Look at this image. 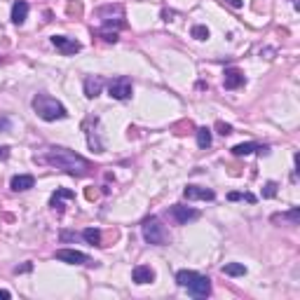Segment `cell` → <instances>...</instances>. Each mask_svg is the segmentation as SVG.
Returning <instances> with one entry per match:
<instances>
[{"instance_id": "obj_27", "label": "cell", "mask_w": 300, "mask_h": 300, "mask_svg": "<svg viewBox=\"0 0 300 300\" xmlns=\"http://www.w3.org/2000/svg\"><path fill=\"white\" fill-rule=\"evenodd\" d=\"M228 200H230V202H237V200H244V195H242V193H230Z\"/></svg>"}, {"instance_id": "obj_28", "label": "cell", "mask_w": 300, "mask_h": 300, "mask_svg": "<svg viewBox=\"0 0 300 300\" xmlns=\"http://www.w3.org/2000/svg\"><path fill=\"white\" fill-rule=\"evenodd\" d=\"M223 2H228L230 7H235V9L242 7V0H223Z\"/></svg>"}, {"instance_id": "obj_8", "label": "cell", "mask_w": 300, "mask_h": 300, "mask_svg": "<svg viewBox=\"0 0 300 300\" xmlns=\"http://www.w3.org/2000/svg\"><path fill=\"white\" fill-rule=\"evenodd\" d=\"M52 43H54V47L63 54V56H71V54L80 52V43H78V40H71V38H66V36H54Z\"/></svg>"}, {"instance_id": "obj_18", "label": "cell", "mask_w": 300, "mask_h": 300, "mask_svg": "<svg viewBox=\"0 0 300 300\" xmlns=\"http://www.w3.org/2000/svg\"><path fill=\"white\" fill-rule=\"evenodd\" d=\"M197 146L200 148H209L211 146V129H206V127L197 129Z\"/></svg>"}, {"instance_id": "obj_9", "label": "cell", "mask_w": 300, "mask_h": 300, "mask_svg": "<svg viewBox=\"0 0 300 300\" xmlns=\"http://www.w3.org/2000/svg\"><path fill=\"white\" fill-rule=\"evenodd\" d=\"M251 152L267 155V152H270V146H258V143L249 141V143H239V146L232 148V155H235V157H247V155H251Z\"/></svg>"}, {"instance_id": "obj_24", "label": "cell", "mask_w": 300, "mask_h": 300, "mask_svg": "<svg viewBox=\"0 0 300 300\" xmlns=\"http://www.w3.org/2000/svg\"><path fill=\"white\" fill-rule=\"evenodd\" d=\"M216 129H218V134H223V136H228V134H232V127L225 122H216Z\"/></svg>"}, {"instance_id": "obj_31", "label": "cell", "mask_w": 300, "mask_h": 300, "mask_svg": "<svg viewBox=\"0 0 300 300\" xmlns=\"http://www.w3.org/2000/svg\"><path fill=\"white\" fill-rule=\"evenodd\" d=\"M85 195H87V200H94V197H97V190H94V188H87V193H85Z\"/></svg>"}, {"instance_id": "obj_1", "label": "cell", "mask_w": 300, "mask_h": 300, "mask_svg": "<svg viewBox=\"0 0 300 300\" xmlns=\"http://www.w3.org/2000/svg\"><path fill=\"white\" fill-rule=\"evenodd\" d=\"M36 162H40V164H50V167H56V169H63V171L71 174V176H87L89 169H92L87 159L75 155V152L68 150V148H50L47 150V155L36 157Z\"/></svg>"}, {"instance_id": "obj_19", "label": "cell", "mask_w": 300, "mask_h": 300, "mask_svg": "<svg viewBox=\"0 0 300 300\" xmlns=\"http://www.w3.org/2000/svg\"><path fill=\"white\" fill-rule=\"evenodd\" d=\"M223 274H230V277H242V274H247V267L239 263H228L223 265Z\"/></svg>"}, {"instance_id": "obj_15", "label": "cell", "mask_w": 300, "mask_h": 300, "mask_svg": "<svg viewBox=\"0 0 300 300\" xmlns=\"http://www.w3.org/2000/svg\"><path fill=\"white\" fill-rule=\"evenodd\" d=\"M103 82L106 80L101 78V75H89V78H85V94H87V99H94L101 94V87H103Z\"/></svg>"}, {"instance_id": "obj_20", "label": "cell", "mask_w": 300, "mask_h": 300, "mask_svg": "<svg viewBox=\"0 0 300 300\" xmlns=\"http://www.w3.org/2000/svg\"><path fill=\"white\" fill-rule=\"evenodd\" d=\"M82 237L87 239L92 247H94V244H97V247H101V230H97V228H87L85 232H82Z\"/></svg>"}, {"instance_id": "obj_13", "label": "cell", "mask_w": 300, "mask_h": 300, "mask_svg": "<svg viewBox=\"0 0 300 300\" xmlns=\"http://www.w3.org/2000/svg\"><path fill=\"white\" fill-rule=\"evenodd\" d=\"M36 186V178L31 176V174H21V176H14L9 181V188L14 190V193H24V190H31V188Z\"/></svg>"}, {"instance_id": "obj_30", "label": "cell", "mask_w": 300, "mask_h": 300, "mask_svg": "<svg viewBox=\"0 0 300 300\" xmlns=\"http://www.w3.org/2000/svg\"><path fill=\"white\" fill-rule=\"evenodd\" d=\"M28 270H31V263H26V265H21V267H14V272H28Z\"/></svg>"}, {"instance_id": "obj_7", "label": "cell", "mask_w": 300, "mask_h": 300, "mask_svg": "<svg viewBox=\"0 0 300 300\" xmlns=\"http://www.w3.org/2000/svg\"><path fill=\"white\" fill-rule=\"evenodd\" d=\"M169 213H171V218H174L178 225H186V223L197 221V218H200V211H195V209H188V206H181V204H174Z\"/></svg>"}, {"instance_id": "obj_25", "label": "cell", "mask_w": 300, "mask_h": 300, "mask_svg": "<svg viewBox=\"0 0 300 300\" xmlns=\"http://www.w3.org/2000/svg\"><path fill=\"white\" fill-rule=\"evenodd\" d=\"M265 197H274V195H277V183H274V181H270V183H267V186H265Z\"/></svg>"}, {"instance_id": "obj_10", "label": "cell", "mask_w": 300, "mask_h": 300, "mask_svg": "<svg viewBox=\"0 0 300 300\" xmlns=\"http://www.w3.org/2000/svg\"><path fill=\"white\" fill-rule=\"evenodd\" d=\"M183 195H186L188 200H204V202H206V200H209V202L216 200V193H213V190H206V188H200V186H188L186 190H183Z\"/></svg>"}, {"instance_id": "obj_4", "label": "cell", "mask_w": 300, "mask_h": 300, "mask_svg": "<svg viewBox=\"0 0 300 300\" xmlns=\"http://www.w3.org/2000/svg\"><path fill=\"white\" fill-rule=\"evenodd\" d=\"M108 92H110L113 99L124 101V99L132 97V80L127 78V75H120V78L110 80V82H108Z\"/></svg>"}, {"instance_id": "obj_26", "label": "cell", "mask_w": 300, "mask_h": 300, "mask_svg": "<svg viewBox=\"0 0 300 300\" xmlns=\"http://www.w3.org/2000/svg\"><path fill=\"white\" fill-rule=\"evenodd\" d=\"M12 129V120L9 117H0V132H9Z\"/></svg>"}, {"instance_id": "obj_23", "label": "cell", "mask_w": 300, "mask_h": 300, "mask_svg": "<svg viewBox=\"0 0 300 300\" xmlns=\"http://www.w3.org/2000/svg\"><path fill=\"white\" fill-rule=\"evenodd\" d=\"M190 36H193L195 40H206V38H209V28L206 26H193Z\"/></svg>"}, {"instance_id": "obj_16", "label": "cell", "mask_w": 300, "mask_h": 300, "mask_svg": "<svg viewBox=\"0 0 300 300\" xmlns=\"http://www.w3.org/2000/svg\"><path fill=\"white\" fill-rule=\"evenodd\" d=\"M26 17H28V2L26 0H17V2L12 5V21L21 26V24L26 21Z\"/></svg>"}, {"instance_id": "obj_12", "label": "cell", "mask_w": 300, "mask_h": 300, "mask_svg": "<svg viewBox=\"0 0 300 300\" xmlns=\"http://www.w3.org/2000/svg\"><path fill=\"white\" fill-rule=\"evenodd\" d=\"M75 197V193L73 190H68V188H59L56 193L52 195V200H50V206H52L54 211H63V200H73Z\"/></svg>"}, {"instance_id": "obj_21", "label": "cell", "mask_w": 300, "mask_h": 300, "mask_svg": "<svg viewBox=\"0 0 300 300\" xmlns=\"http://www.w3.org/2000/svg\"><path fill=\"white\" fill-rule=\"evenodd\" d=\"M66 14H68V17H82V2H80V0H71V2L66 5Z\"/></svg>"}, {"instance_id": "obj_29", "label": "cell", "mask_w": 300, "mask_h": 300, "mask_svg": "<svg viewBox=\"0 0 300 300\" xmlns=\"http://www.w3.org/2000/svg\"><path fill=\"white\" fill-rule=\"evenodd\" d=\"M9 155V148L7 146H0V159H5Z\"/></svg>"}, {"instance_id": "obj_6", "label": "cell", "mask_w": 300, "mask_h": 300, "mask_svg": "<svg viewBox=\"0 0 300 300\" xmlns=\"http://www.w3.org/2000/svg\"><path fill=\"white\" fill-rule=\"evenodd\" d=\"M56 258L63 260V263H71V265H92L87 253H80L75 249H59L56 251Z\"/></svg>"}, {"instance_id": "obj_22", "label": "cell", "mask_w": 300, "mask_h": 300, "mask_svg": "<svg viewBox=\"0 0 300 300\" xmlns=\"http://www.w3.org/2000/svg\"><path fill=\"white\" fill-rule=\"evenodd\" d=\"M97 36L99 38H103L106 43H117V31H110V28H101V31H97Z\"/></svg>"}, {"instance_id": "obj_3", "label": "cell", "mask_w": 300, "mask_h": 300, "mask_svg": "<svg viewBox=\"0 0 300 300\" xmlns=\"http://www.w3.org/2000/svg\"><path fill=\"white\" fill-rule=\"evenodd\" d=\"M141 235L148 244H155V247H162V244L169 242V232L164 230V225L159 223L157 216H148V218L141 223Z\"/></svg>"}, {"instance_id": "obj_32", "label": "cell", "mask_w": 300, "mask_h": 300, "mask_svg": "<svg viewBox=\"0 0 300 300\" xmlns=\"http://www.w3.org/2000/svg\"><path fill=\"white\" fill-rule=\"evenodd\" d=\"M9 298H12V293L5 291V289H0V300H9Z\"/></svg>"}, {"instance_id": "obj_5", "label": "cell", "mask_w": 300, "mask_h": 300, "mask_svg": "<svg viewBox=\"0 0 300 300\" xmlns=\"http://www.w3.org/2000/svg\"><path fill=\"white\" fill-rule=\"evenodd\" d=\"M186 289L190 291V296H195V298H206V296L211 293V279L204 277V274H195L193 282L188 284Z\"/></svg>"}, {"instance_id": "obj_17", "label": "cell", "mask_w": 300, "mask_h": 300, "mask_svg": "<svg viewBox=\"0 0 300 300\" xmlns=\"http://www.w3.org/2000/svg\"><path fill=\"white\" fill-rule=\"evenodd\" d=\"M274 223H289V225H298L300 221V209H291L289 213H282V216H272Z\"/></svg>"}, {"instance_id": "obj_14", "label": "cell", "mask_w": 300, "mask_h": 300, "mask_svg": "<svg viewBox=\"0 0 300 300\" xmlns=\"http://www.w3.org/2000/svg\"><path fill=\"white\" fill-rule=\"evenodd\" d=\"M223 85L225 89H237L244 85V73L239 71V68H228L225 71V78H223Z\"/></svg>"}, {"instance_id": "obj_11", "label": "cell", "mask_w": 300, "mask_h": 300, "mask_svg": "<svg viewBox=\"0 0 300 300\" xmlns=\"http://www.w3.org/2000/svg\"><path fill=\"white\" fill-rule=\"evenodd\" d=\"M132 279L136 284H150L155 282V270L152 267H148V265H136L132 272Z\"/></svg>"}, {"instance_id": "obj_2", "label": "cell", "mask_w": 300, "mask_h": 300, "mask_svg": "<svg viewBox=\"0 0 300 300\" xmlns=\"http://www.w3.org/2000/svg\"><path fill=\"white\" fill-rule=\"evenodd\" d=\"M33 110L38 113V117H43L45 122H54V120H63L66 117V108L56 101V99L47 97V94H38L33 99Z\"/></svg>"}]
</instances>
